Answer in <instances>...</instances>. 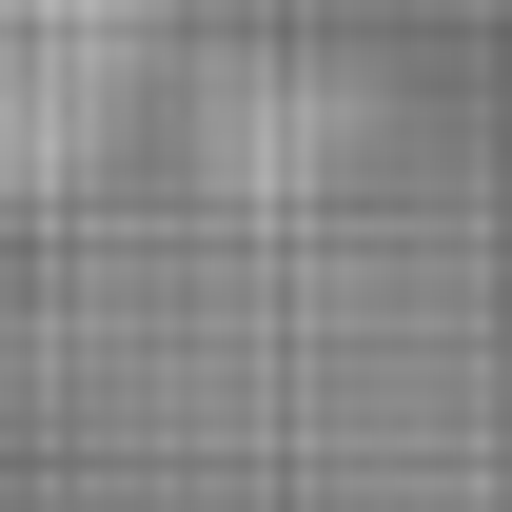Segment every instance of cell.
I'll return each instance as SVG.
<instances>
[{
  "label": "cell",
  "instance_id": "cell-1",
  "mask_svg": "<svg viewBox=\"0 0 512 512\" xmlns=\"http://www.w3.org/2000/svg\"><path fill=\"white\" fill-rule=\"evenodd\" d=\"M119 79H138L119 20H0V197H40V178H60L79 138L119 119Z\"/></svg>",
  "mask_w": 512,
  "mask_h": 512
}]
</instances>
